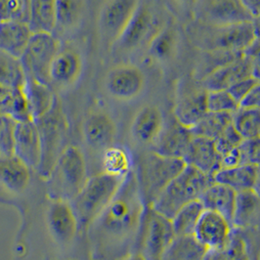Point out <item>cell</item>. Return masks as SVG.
Returning a JSON list of instances; mask_svg holds the SVG:
<instances>
[{"instance_id":"obj_1","label":"cell","mask_w":260,"mask_h":260,"mask_svg":"<svg viewBox=\"0 0 260 260\" xmlns=\"http://www.w3.org/2000/svg\"><path fill=\"white\" fill-rule=\"evenodd\" d=\"M144 204L136 175L130 173L114 200L92 222V239L99 250L126 243L138 230Z\"/></svg>"},{"instance_id":"obj_2","label":"cell","mask_w":260,"mask_h":260,"mask_svg":"<svg viewBox=\"0 0 260 260\" xmlns=\"http://www.w3.org/2000/svg\"><path fill=\"white\" fill-rule=\"evenodd\" d=\"M188 34L196 46L204 52L244 53L258 37L253 22L212 26L196 22Z\"/></svg>"},{"instance_id":"obj_3","label":"cell","mask_w":260,"mask_h":260,"mask_svg":"<svg viewBox=\"0 0 260 260\" xmlns=\"http://www.w3.org/2000/svg\"><path fill=\"white\" fill-rule=\"evenodd\" d=\"M213 182L212 177L186 165L150 208L171 220L183 207L201 200L208 186Z\"/></svg>"},{"instance_id":"obj_4","label":"cell","mask_w":260,"mask_h":260,"mask_svg":"<svg viewBox=\"0 0 260 260\" xmlns=\"http://www.w3.org/2000/svg\"><path fill=\"white\" fill-rule=\"evenodd\" d=\"M127 177H117L105 172L89 177L80 193L71 202L79 225L90 226L114 200Z\"/></svg>"},{"instance_id":"obj_5","label":"cell","mask_w":260,"mask_h":260,"mask_svg":"<svg viewBox=\"0 0 260 260\" xmlns=\"http://www.w3.org/2000/svg\"><path fill=\"white\" fill-rule=\"evenodd\" d=\"M88 178L86 160L82 151L75 145H69L47 179L54 199L72 202L83 189Z\"/></svg>"},{"instance_id":"obj_6","label":"cell","mask_w":260,"mask_h":260,"mask_svg":"<svg viewBox=\"0 0 260 260\" xmlns=\"http://www.w3.org/2000/svg\"><path fill=\"white\" fill-rule=\"evenodd\" d=\"M185 167L182 158L160 156L154 152L144 156L136 178L145 206L150 208Z\"/></svg>"},{"instance_id":"obj_7","label":"cell","mask_w":260,"mask_h":260,"mask_svg":"<svg viewBox=\"0 0 260 260\" xmlns=\"http://www.w3.org/2000/svg\"><path fill=\"white\" fill-rule=\"evenodd\" d=\"M60 50L59 41L53 34H32L21 61L27 78H35L43 83H50L49 71L56 54Z\"/></svg>"},{"instance_id":"obj_8","label":"cell","mask_w":260,"mask_h":260,"mask_svg":"<svg viewBox=\"0 0 260 260\" xmlns=\"http://www.w3.org/2000/svg\"><path fill=\"white\" fill-rule=\"evenodd\" d=\"M196 17L197 22L212 26L254 21L240 0H197Z\"/></svg>"},{"instance_id":"obj_9","label":"cell","mask_w":260,"mask_h":260,"mask_svg":"<svg viewBox=\"0 0 260 260\" xmlns=\"http://www.w3.org/2000/svg\"><path fill=\"white\" fill-rule=\"evenodd\" d=\"M138 6L139 0H106L98 17L101 37L112 44L117 43Z\"/></svg>"},{"instance_id":"obj_10","label":"cell","mask_w":260,"mask_h":260,"mask_svg":"<svg viewBox=\"0 0 260 260\" xmlns=\"http://www.w3.org/2000/svg\"><path fill=\"white\" fill-rule=\"evenodd\" d=\"M145 221L142 253L147 260H162L176 237L171 220L149 208Z\"/></svg>"},{"instance_id":"obj_11","label":"cell","mask_w":260,"mask_h":260,"mask_svg":"<svg viewBox=\"0 0 260 260\" xmlns=\"http://www.w3.org/2000/svg\"><path fill=\"white\" fill-rule=\"evenodd\" d=\"M104 85L106 91L114 99L129 101L139 96L143 90L145 76L136 66H116L108 72Z\"/></svg>"},{"instance_id":"obj_12","label":"cell","mask_w":260,"mask_h":260,"mask_svg":"<svg viewBox=\"0 0 260 260\" xmlns=\"http://www.w3.org/2000/svg\"><path fill=\"white\" fill-rule=\"evenodd\" d=\"M208 112V91L201 82L183 84L173 112L177 121L192 129Z\"/></svg>"},{"instance_id":"obj_13","label":"cell","mask_w":260,"mask_h":260,"mask_svg":"<svg viewBox=\"0 0 260 260\" xmlns=\"http://www.w3.org/2000/svg\"><path fill=\"white\" fill-rule=\"evenodd\" d=\"M78 215L71 202L54 199L47 212V227L55 243L69 247L78 234Z\"/></svg>"},{"instance_id":"obj_14","label":"cell","mask_w":260,"mask_h":260,"mask_svg":"<svg viewBox=\"0 0 260 260\" xmlns=\"http://www.w3.org/2000/svg\"><path fill=\"white\" fill-rule=\"evenodd\" d=\"M39 125L42 156L38 170L43 178H48L53 169L67 146H63L65 124L61 119H47L45 117L37 121Z\"/></svg>"},{"instance_id":"obj_15","label":"cell","mask_w":260,"mask_h":260,"mask_svg":"<svg viewBox=\"0 0 260 260\" xmlns=\"http://www.w3.org/2000/svg\"><path fill=\"white\" fill-rule=\"evenodd\" d=\"M193 136L191 129L178 122L175 117L165 119L164 127L152 145V152L183 159Z\"/></svg>"},{"instance_id":"obj_16","label":"cell","mask_w":260,"mask_h":260,"mask_svg":"<svg viewBox=\"0 0 260 260\" xmlns=\"http://www.w3.org/2000/svg\"><path fill=\"white\" fill-rule=\"evenodd\" d=\"M233 229L232 223L221 214L205 209L197 224L194 236L209 251H214L226 245Z\"/></svg>"},{"instance_id":"obj_17","label":"cell","mask_w":260,"mask_h":260,"mask_svg":"<svg viewBox=\"0 0 260 260\" xmlns=\"http://www.w3.org/2000/svg\"><path fill=\"white\" fill-rule=\"evenodd\" d=\"M83 138L94 151L102 153L113 146L117 136V125L112 117L102 110L91 112L83 123Z\"/></svg>"},{"instance_id":"obj_18","label":"cell","mask_w":260,"mask_h":260,"mask_svg":"<svg viewBox=\"0 0 260 260\" xmlns=\"http://www.w3.org/2000/svg\"><path fill=\"white\" fill-rule=\"evenodd\" d=\"M14 155L21 158L30 169H39L42 156V145L36 120L18 122Z\"/></svg>"},{"instance_id":"obj_19","label":"cell","mask_w":260,"mask_h":260,"mask_svg":"<svg viewBox=\"0 0 260 260\" xmlns=\"http://www.w3.org/2000/svg\"><path fill=\"white\" fill-rule=\"evenodd\" d=\"M187 166L212 177L221 169L222 156L213 140L201 136H193L189 148L183 157Z\"/></svg>"},{"instance_id":"obj_20","label":"cell","mask_w":260,"mask_h":260,"mask_svg":"<svg viewBox=\"0 0 260 260\" xmlns=\"http://www.w3.org/2000/svg\"><path fill=\"white\" fill-rule=\"evenodd\" d=\"M254 231L234 228L226 245L210 251L206 260H258L260 249L256 248L255 238H252Z\"/></svg>"},{"instance_id":"obj_21","label":"cell","mask_w":260,"mask_h":260,"mask_svg":"<svg viewBox=\"0 0 260 260\" xmlns=\"http://www.w3.org/2000/svg\"><path fill=\"white\" fill-rule=\"evenodd\" d=\"M249 77H252L250 64L243 54L241 57L212 71L200 82L207 91L228 90L238 81Z\"/></svg>"},{"instance_id":"obj_22","label":"cell","mask_w":260,"mask_h":260,"mask_svg":"<svg viewBox=\"0 0 260 260\" xmlns=\"http://www.w3.org/2000/svg\"><path fill=\"white\" fill-rule=\"evenodd\" d=\"M83 68L81 55L74 48L60 49L56 54L49 71L50 82L61 88L74 85Z\"/></svg>"},{"instance_id":"obj_23","label":"cell","mask_w":260,"mask_h":260,"mask_svg":"<svg viewBox=\"0 0 260 260\" xmlns=\"http://www.w3.org/2000/svg\"><path fill=\"white\" fill-rule=\"evenodd\" d=\"M32 31L28 23L19 20L0 21V51L14 60H21Z\"/></svg>"},{"instance_id":"obj_24","label":"cell","mask_w":260,"mask_h":260,"mask_svg":"<svg viewBox=\"0 0 260 260\" xmlns=\"http://www.w3.org/2000/svg\"><path fill=\"white\" fill-rule=\"evenodd\" d=\"M165 124L161 111L154 105L141 107L131 123L133 139L142 145H153Z\"/></svg>"},{"instance_id":"obj_25","label":"cell","mask_w":260,"mask_h":260,"mask_svg":"<svg viewBox=\"0 0 260 260\" xmlns=\"http://www.w3.org/2000/svg\"><path fill=\"white\" fill-rule=\"evenodd\" d=\"M232 226L244 230L260 229V195L254 189L237 193Z\"/></svg>"},{"instance_id":"obj_26","label":"cell","mask_w":260,"mask_h":260,"mask_svg":"<svg viewBox=\"0 0 260 260\" xmlns=\"http://www.w3.org/2000/svg\"><path fill=\"white\" fill-rule=\"evenodd\" d=\"M152 24L153 15L151 10L147 6L139 4L129 23L117 40V44L124 50L135 49L148 37Z\"/></svg>"},{"instance_id":"obj_27","label":"cell","mask_w":260,"mask_h":260,"mask_svg":"<svg viewBox=\"0 0 260 260\" xmlns=\"http://www.w3.org/2000/svg\"><path fill=\"white\" fill-rule=\"evenodd\" d=\"M30 181V168L16 155H0V183L9 191L21 193Z\"/></svg>"},{"instance_id":"obj_28","label":"cell","mask_w":260,"mask_h":260,"mask_svg":"<svg viewBox=\"0 0 260 260\" xmlns=\"http://www.w3.org/2000/svg\"><path fill=\"white\" fill-rule=\"evenodd\" d=\"M237 200V192L220 183L213 182L201 198L205 209L221 214L232 223Z\"/></svg>"},{"instance_id":"obj_29","label":"cell","mask_w":260,"mask_h":260,"mask_svg":"<svg viewBox=\"0 0 260 260\" xmlns=\"http://www.w3.org/2000/svg\"><path fill=\"white\" fill-rule=\"evenodd\" d=\"M258 167L242 165L234 168L220 169L213 176L214 182L232 188L237 193L253 190L256 184Z\"/></svg>"},{"instance_id":"obj_30","label":"cell","mask_w":260,"mask_h":260,"mask_svg":"<svg viewBox=\"0 0 260 260\" xmlns=\"http://www.w3.org/2000/svg\"><path fill=\"white\" fill-rule=\"evenodd\" d=\"M27 23L32 34H53L57 26L56 0H29Z\"/></svg>"},{"instance_id":"obj_31","label":"cell","mask_w":260,"mask_h":260,"mask_svg":"<svg viewBox=\"0 0 260 260\" xmlns=\"http://www.w3.org/2000/svg\"><path fill=\"white\" fill-rule=\"evenodd\" d=\"M209 252L194 235L176 236L167 249L162 260H206Z\"/></svg>"},{"instance_id":"obj_32","label":"cell","mask_w":260,"mask_h":260,"mask_svg":"<svg viewBox=\"0 0 260 260\" xmlns=\"http://www.w3.org/2000/svg\"><path fill=\"white\" fill-rule=\"evenodd\" d=\"M26 91L36 121L47 116L52 111L54 95L48 84L26 77Z\"/></svg>"},{"instance_id":"obj_33","label":"cell","mask_w":260,"mask_h":260,"mask_svg":"<svg viewBox=\"0 0 260 260\" xmlns=\"http://www.w3.org/2000/svg\"><path fill=\"white\" fill-rule=\"evenodd\" d=\"M57 27L70 32L81 23L85 11V0H56Z\"/></svg>"},{"instance_id":"obj_34","label":"cell","mask_w":260,"mask_h":260,"mask_svg":"<svg viewBox=\"0 0 260 260\" xmlns=\"http://www.w3.org/2000/svg\"><path fill=\"white\" fill-rule=\"evenodd\" d=\"M103 172L117 177H127L131 173L132 158L129 152L118 146H111L102 153Z\"/></svg>"},{"instance_id":"obj_35","label":"cell","mask_w":260,"mask_h":260,"mask_svg":"<svg viewBox=\"0 0 260 260\" xmlns=\"http://www.w3.org/2000/svg\"><path fill=\"white\" fill-rule=\"evenodd\" d=\"M233 121V114L208 112L191 129L193 135L216 140Z\"/></svg>"},{"instance_id":"obj_36","label":"cell","mask_w":260,"mask_h":260,"mask_svg":"<svg viewBox=\"0 0 260 260\" xmlns=\"http://www.w3.org/2000/svg\"><path fill=\"white\" fill-rule=\"evenodd\" d=\"M205 208L198 200L183 207L171 219V223L176 236L194 235L197 224L200 220Z\"/></svg>"},{"instance_id":"obj_37","label":"cell","mask_w":260,"mask_h":260,"mask_svg":"<svg viewBox=\"0 0 260 260\" xmlns=\"http://www.w3.org/2000/svg\"><path fill=\"white\" fill-rule=\"evenodd\" d=\"M236 130L244 140L260 136V110L242 108L233 114L232 121Z\"/></svg>"},{"instance_id":"obj_38","label":"cell","mask_w":260,"mask_h":260,"mask_svg":"<svg viewBox=\"0 0 260 260\" xmlns=\"http://www.w3.org/2000/svg\"><path fill=\"white\" fill-rule=\"evenodd\" d=\"M176 36L173 29L166 27L157 31L150 40L149 53L153 59L159 62L168 61L175 52Z\"/></svg>"},{"instance_id":"obj_39","label":"cell","mask_w":260,"mask_h":260,"mask_svg":"<svg viewBox=\"0 0 260 260\" xmlns=\"http://www.w3.org/2000/svg\"><path fill=\"white\" fill-rule=\"evenodd\" d=\"M18 121L7 115H0V155H14Z\"/></svg>"},{"instance_id":"obj_40","label":"cell","mask_w":260,"mask_h":260,"mask_svg":"<svg viewBox=\"0 0 260 260\" xmlns=\"http://www.w3.org/2000/svg\"><path fill=\"white\" fill-rule=\"evenodd\" d=\"M29 0H0V21L19 20L28 22Z\"/></svg>"},{"instance_id":"obj_41","label":"cell","mask_w":260,"mask_h":260,"mask_svg":"<svg viewBox=\"0 0 260 260\" xmlns=\"http://www.w3.org/2000/svg\"><path fill=\"white\" fill-rule=\"evenodd\" d=\"M240 105L228 90L208 91V112L234 114Z\"/></svg>"},{"instance_id":"obj_42","label":"cell","mask_w":260,"mask_h":260,"mask_svg":"<svg viewBox=\"0 0 260 260\" xmlns=\"http://www.w3.org/2000/svg\"><path fill=\"white\" fill-rule=\"evenodd\" d=\"M26 83V77L23 67L9 64V63H0V84L17 88L24 86Z\"/></svg>"},{"instance_id":"obj_43","label":"cell","mask_w":260,"mask_h":260,"mask_svg":"<svg viewBox=\"0 0 260 260\" xmlns=\"http://www.w3.org/2000/svg\"><path fill=\"white\" fill-rule=\"evenodd\" d=\"M243 141V137L239 134L232 123L216 140H214V143L218 152L223 156L239 147Z\"/></svg>"},{"instance_id":"obj_44","label":"cell","mask_w":260,"mask_h":260,"mask_svg":"<svg viewBox=\"0 0 260 260\" xmlns=\"http://www.w3.org/2000/svg\"><path fill=\"white\" fill-rule=\"evenodd\" d=\"M240 148L245 165L260 167V136L244 140Z\"/></svg>"},{"instance_id":"obj_45","label":"cell","mask_w":260,"mask_h":260,"mask_svg":"<svg viewBox=\"0 0 260 260\" xmlns=\"http://www.w3.org/2000/svg\"><path fill=\"white\" fill-rule=\"evenodd\" d=\"M17 88L0 84V115L11 117L17 97Z\"/></svg>"},{"instance_id":"obj_46","label":"cell","mask_w":260,"mask_h":260,"mask_svg":"<svg viewBox=\"0 0 260 260\" xmlns=\"http://www.w3.org/2000/svg\"><path fill=\"white\" fill-rule=\"evenodd\" d=\"M251 68L252 77L260 81V35L252 44L244 51Z\"/></svg>"},{"instance_id":"obj_47","label":"cell","mask_w":260,"mask_h":260,"mask_svg":"<svg viewBox=\"0 0 260 260\" xmlns=\"http://www.w3.org/2000/svg\"><path fill=\"white\" fill-rule=\"evenodd\" d=\"M259 80H257L256 78L253 77H249V78L242 79L240 81H238L237 83H235L234 85H232L228 92L233 96L235 100L239 103L242 102V100L247 96L249 91L253 88V86L258 82Z\"/></svg>"},{"instance_id":"obj_48","label":"cell","mask_w":260,"mask_h":260,"mask_svg":"<svg viewBox=\"0 0 260 260\" xmlns=\"http://www.w3.org/2000/svg\"><path fill=\"white\" fill-rule=\"evenodd\" d=\"M240 107L260 110V81L253 86V88L242 100Z\"/></svg>"},{"instance_id":"obj_49","label":"cell","mask_w":260,"mask_h":260,"mask_svg":"<svg viewBox=\"0 0 260 260\" xmlns=\"http://www.w3.org/2000/svg\"><path fill=\"white\" fill-rule=\"evenodd\" d=\"M249 15L254 19L260 18V0H240Z\"/></svg>"},{"instance_id":"obj_50","label":"cell","mask_w":260,"mask_h":260,"mask_svg":"<svg viewBox=\"0 0 260 260\" xmlns=\"http://www.w3.org/2000/svg\"><path fill=\"white\" fill-rule=\"evenodd\" d=\"M120 260H147L142 252H133L125 255L124 257H122Z\"/></svg>"},{"instance_id":"obj_51","label":"cell","mask_w":260,"mask_h":260,"mask_svg":"<svg viewBox=\"0 0 260 260\" xmlns=\"http://www.w3.org/2000/svg\"><path fill=\"white\" fill-rule=\"evenodd\" d=\"M254 190L260 195V167H258V173H257V179H256V184L254 187Z\"/></svg>"},{"instance_id":"obj_52","label":"cell","mask_w":260,"mask_h":260,"mask_svg":"<svg viewBox=\"0 0 260 260\" xmlns=\"http://www.w3.org/2000/svg\"><path fill=\"white\" fill-rule=\"evenodd\" d=\"M179 1L184 2V3H196L197 0H179Z\"/></svg>"},{"instance_id":"obj_53","label":"cell","mask_w":260,"mask_h":260,"mask_svg":"<svg viewBox=\"0 0 260 260\" xmlns=\"http://www.w3.org/2000/svg\"><path fill=\"white\" fill-rule=\"evenodd\" d=\"M258 260H260V254H259V257H258Z\"/></svg>"},{"instance_id":"obj_54","label":"cell","mask_w":260,"mask_h":260,"mask_svg":"<svg viewBox=\"0 0 260 260\" xmlns=\"http://www.w3.org/2000/svg\"><path fill=\"white\" fill-rule=\"evenodd\" d=\"M259 19H260V18H259Z\"/></svg>"}]
</instances>
